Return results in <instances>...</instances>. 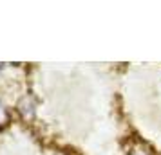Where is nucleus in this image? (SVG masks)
Returning a JSON list of instances; mask_svg holds the SVG:
<instances>
[{"instance_id": "2", "label": "nucleus", "mask_w": 161, "mask_h": 155, "mask_svg": "<svg viewBox=\"0 0 161 155\" xmlns=\"http://www.w3.org/2000/svg\"><path fill=\"white\" fill-rule=\"evenodd\" d=\"M8 121H9V114H8V110H6V106L0 103V128L6 125Z\"/></svg>"}, {"instance_id": "1", "label": "nucleus", "mask_w": 161, "mask_h": 155, "mask_svg": "<svg viewBox=\"0 0 161 155\" xmlns=\"http://www.w3.org/2000/svg\"><path fill=\"white\" fill-rule=\"evenodd\" d=\"M35 108H36V103H35V99L31 96L22 97L20 103H18V112H20L25 119H31L35 116Z\"/></svg>"}]
</instances>
